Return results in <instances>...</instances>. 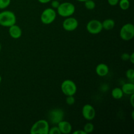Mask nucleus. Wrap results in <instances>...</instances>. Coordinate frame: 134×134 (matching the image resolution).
Returning a JSON list of instances; mask_svg holds the SVG:
<instances>
[{
  "label": "nucleus",
  "mask_w": 134,
  "mask_h": 134,
  "mask_svg": "<svg viewBox=\"0 0 134 134\" xmlns=\"http://www.w3.org/2000/svg\"><path fill=\"white\" fill-rule=\"evenodd\" d=\"M16 17L15 14L10 10H3L0 13V26L9 27L15 24Z\"/></svg>",
  "instance_id": "obj_1"
},
{
  "label": "nucleus",
  "mask_w": 134,
  "mask_h": 134,
  "mask_svg": "<svg viewBox=\"0 0 134 134\" xmlns=\"http://www.w3.org/2000/svg\"><path fill=\"white\" fill-rule=\"evenodd\" d=\"M49 122L44 119H41L34 123L30 129L31 134H48Z\"/></svg>",
  "instance_id": "obj_2"
},
{
  "label": "nucleus",
  "mask_w": 134,
  "mask_h": 134,
  "mask_svg": "<svg viewBox=\"0 0 134 134\" xmlns=\"http://www.w3.org/2000/svg\"><path fill=\"white\" fill-rule=\"evenodd\" d=\"M56 10H57L56 13L60 16L67 18L73 15L75 12V7L70 2H64L60 4Z\"/></svg>",
  "instance_id": "obj_3"
},
{
  "label": "nucleus",
  "mask_w": 134,
  "mask_h": 134,
  "mask_svg": "<svg viewBox=\"0 0 134 134\" xmlns=\"http://www.w3.org/2000/svg\"><path fill=\"white\" fill-rule=\"evenodd\" d=\"M57 13L52 8H47L41 14V21L43 24L48 25L52 24L56 20Z\"/></svg>",
  "instance_id": "obj_4"
},
{
  "label": "nucleus",
  "mask_w": 134,
  "mask_h": 134,
  "mask_svg": "<svg viewBox=\"0 0 134 134\" xmlns=\"http://www.w3.org/2000/svg\"><path fill=\"white\" fill-rule=\"evenodd\" d=\"M62 92L66 96H74L77 90V87L75 82L70 79L65 80L61 85Z\"/></svg>",
  "instance_id": "obj_5"
},
{
  "label": "nucleus",
  "mask_w": 134,
  "mask_h": 134,
  "mask_svg": "<svg viewBox=\"0 0 134 134\" xmlns=\"http://www.w3.org/2000/svg\"><path fill=\"white\" fill-rule=\"evenodd\" d=\"M120 36L125 41L132 40L134 37V26L132 23H127L122 26L120 30Z\"/></svg>",
  "instance_id": "obj_6"
},
{
  "label": "nucleus",
  "mask_w": 134,
  "mask_h": 134,
  "mask_svg": "<svg viewBox=\"0 0 134 134\" xmlns=\"http://www.w3.org/2000/svg\"><path fill=\"white\" fill-rule=\"evenodd\" d=\"M64 112L62 109L58 108L51 110L48 113V119L52 124H58L64 120Z\"/></svg>",
  "instance_id": "obj_7"
},
{
  "label": "nucleus",
  "mask_w": 134,
  "mask_h": 134,
  "mask_svg": "<svg viewBox=\"0 0 134 134\" xmlns=\"http://www.w3.org/2000/svg\"><path fill=\"white\" fill-rule=\"evenodd\" d=\"M86 30L90 34L96 35L103 30L102 23L98 20H91L86 24Z\"/></svg>",
  "instance_id": "obj_8"
},
{
  "label": "nucleus",
  "mask_w": 134,
  "mask_h": 134,
  "mask_svg": "<svg viewBox=\"0 0 134 134\" xmlns=\"http://www.w3.org/2000/svg\"><path fill=\"white\" fill-rule=\"evenodd\" d=\"M79 26V22L75 18L72 16L67 17L62 23L64 30L67 31H73L77 30Z\"/></svg>",
  "instance_id": "obj_9"
},
{
  "label": "nucleus",
  "mask_w": 134,
  "mask_h": 134,
  "mask_svg": "<svg viewBox=\"0 0 134 134\" xmlns=\"http://www.w3.org/2000/svg\"><path fill=\"white\" fill-rule=\"evenodd\" d=\"M82 115L86 120H92L96 116L95 109L90 104L85 105L82 109Z\"/></svg>",
  "instance_id": "obj_10"
},
{
  "label": "nucleus",
  "mask_w": 134,
  "mask_h": 134,
  "mask_svg": "<svg viewBox=\"0 0 134 134\" xmlns=\"http://www.w3.org/2000/svg\"><path fill=\"white\" fill-rule=\"evenodd\" d=\"M9 34L10 36L13 39H19L22 35V31L20 27L18 26V25L14 24L13 26H10L9 29Z\"/></svg>",
  "instance_id": "obj_11"
},
{
  "label": "nucleus",
  "mask_w": 134,
  "mask_h": 134,
  "mask_svg": "<svg viewBox=\"0 0 134 134\" xmlns=\"http://www.w3.org/2000/svg\"><path fill=\"white\" fill-rule=\"evenodd\" d=\"M58 127L60 130L61 133L69 134L71 132L72 126L70 122L65 120H62L58 124Z\"/></svg>",
  "instance_id": "obj_12"
},
{
  "label": "nucleus",
  "mask_w": 134,
  "mask_h": 134,
  "mask_svg": "<svg viewBox=\"0 0 134 134\" xmlns=\"http://www.w3.org/2000/svg\"><path fill=\"white\" fill-rule=\"evenodd\" d=\"M109 72V68L105 64H99L96 68V73L99 77H105Z\"/></svg>",
  "instance_id": "obj_13"
},
{
  "label": "nucleus",
  "mask_w": 134,
  "mask_h": 134,
  "mask_svg": "<svg viewBox=\"0 0 134 134\" xmlns=\"http://www.w3.org/2000/svg\"><path fill=\"white\" fill-rule=\"evenodd\" d=\"M124 94L126 95L131 96L132 94H134V84L133 82H127L124 84L121 88Z\"/></svg>",
  "instance_id": "obj_14"
},
{
  "label": "nucleus",
  "mask_w": 134,
  "mask_h": 134,
  "mask_svg": "<svg viewBox=\"0 0 134 134\" xmlns=\"http://www.w3.org/2000/svg\"><path fill=\"white\" fill-rule=\"evenodd\" d=\"M102 23L103 29H104L105 30H107V31L113 30L115 26V22L111 18L105 19Z\"/></svg>",
  "instance_id": "obj_15"
},
{
  "label": "nucleus",
  "mask_w": 134,
  "mask_h": 134,
  "mask_svg": "<svg viewBox=\"0 0 134 134\" xmlns=\"http://www.w3.org/2000/svg\"><path fill=\"white\" fill-rule=\"evenodd\" d=\"M111 96L114 99H120L124 96V93L120 88L116 87L113 89L112 92H111Z\"/></svg>",
  "instance_id": "obj_16"
},
{
  "label": "nucleus",
  "mask_w": 134,
  "mask_h": 134,
  "mask_svg": "<svg viewBox=\"0 0 134 134\" xmlns=\"http://www.w3.org/2000/svg\"><path fill=\"white\" fill-rule=\"evenodd\" d=\"M120 9L123 10H126L130 7V2L129 0H119V4Z\"/></svg>",
  "instance_id": "obj_17"
},
{
  "label": "nucleus",
  "mask_w": 134,
  "mask_h": 134,
  "mask_svg": "<svg viewBox=\"0 0 134 134\" xmlns=\"http://www.w3.org/2000/svg\"><path fill=\"white\" fill-rule=\"evenodd\" d=\"M84 3L85 8L88 10H94L96 8V3L93 0H86Z\"/></svg>",
  "instance_id": "obj_18"
},
{
  "label": "nucleus",
  "mask_w": 134,
  "mask_h": 134,
  "mask_svg": "<svg viewBox=\"0 0 134 134\" xmlns=\"http://www.w3.org/2000/svg\"><path fill=\"white\" fill-rule=\"evenodd\" d=\"M94 130V126L92 123L88 122L84 126L83 130L86 132V134L92 133Z\"/></svg>",
  "instance_id": "obj_19"
},
{
  "label": "nucleus",
  "mask_w": 134,
  "mask_h": 134,
  "mask_svg": "<svg viewBox=\"0 0 134 134\" xmlns=\"http://www.w3.org/2000/svg\"><path fill=\"white\" fill-rule=\"evenodd\" d=\"M11 0H0V9L3 10L10 5Z\"/></svg>",
  "instance_id": "obj_20"
},
{
  "label": "nucleus",
  "mask_w": 134,
  "mask_h": 134,
  "mask_svg": "<svg viewBox=\"0 0 134 134\" xmlns=\"http://www.w3.org/2000/svg\"><path fill=\"white\" fill-rule=\"evenodd\" d=\"M126 76L127 79L131 81V82H133L134 79V70L133 69H129L127 70L126 73Z\"/></svg>",
  "instance_id": "obj_21"
},
{
  "label": "nucleus",
  "mask_w": 134,
  "mask_h": 134,
  "mask_svg": "<svg viewBox=\"0 0 134 134\" xmlns=\"http://www.w3.org/2000/svg\"><path fill=\"white\" fill-rule=\"evenodd\" d=\"M65 102L69 105H73L75 103V98H74V96H67L65 99Z\"/></svg>",
  "instance_id": "obj_22"
},
{
  "label": "nucleus",
  "mask_w": 134,
  "mask_h": 134,
  "mask_svg": "<svg viewBox=\"0 0 134 134\" xmlns=\"http://www.w3.org/2000/svg\"><path fill=\"white\" fill-rule=\"evenodd\" d=\"M48 134H61V132L57 126H53L50 128L49 131H48Z\"/></svg>",
  "instance_id": "obj_23"
},
{
  "label": "nucleus",
  "mask_w": 134,
  "mask_h": 134,
  "mask_svg": "<svg viewBox=\"0 0 134 134\" xmlns=\"http://www.w3.org/2000/svg\"><path fill=\"white\" fill-rule=\"evenodd\" d=\"M60 4V1H58V0H52L51 1V7L54 9H57Z\"/></svg>",
  "instance_id": "obj_24"
},
{
  "label": "nucleus",
  "mask_w": 134,
  "mask_h": 134,
  "mask_svg": "<svg viewBox=\"0 0 134 134\" xmlns=\"http://www.w3.org/2000/svg\"><path fill=\"white\" fill-rule=\"evenodd\" d=\"M129 58H130V54L128 53H126V52H125V53H123L121 55V59L123 60V61H128L129 60Z\"/></svg>",
  "instance_id": "obj_25"
},
{
  "label": "nucleus",
  "mask_w": 134,
  "mask_h": 134,
  "mask_svg": "<svg viewBox=\"0 0 134 134\" xmlns=\"http://www.w3.org/2000/svg\"><path fill=\"white\" fill-rule=\"evenodd\" d=\"M107 1L111 6H116L119 4V0H107Z\"/></svg>",
  "instance_id": "obj_26"
},
{
  "label": "nucleus",
  "mask_w": 134,
  "mask_h": 134,
  "mask_svg": "<svg viewBox=\"0 0 134 134\" xmlns=\"http://www.w3.org/2000/svg\"><path fill=\"white\" fill-rule=\"evenodd\" d=\"M73 134H86V133L84 130H76L75 132H73Z\"/></svg>",
  "instance_id": "obj_27"
},
{
  "label": "nucleus",
  "mask_w": 134,
  "mask_h": 134,
  "mask_svg": "<svg viewBox=\"0 0 134 134\" xmlns=\"http://www.w3.org/2000/svg\"><path fill=\"white\" fill-rule=\"evenodd\" d=\"M129 61H130V62L132 63V64H134V53L133 52H132L131 54H130Z\"/></svg>",
  "instance_id": "obj_28"
},
{
  "label": "nucleus",
  "mask_w": 134,
  "mask_h": 134,
  "mask_svg": "<svg viewBox=\"0 0 134 134\" xmlns=\"http://www.w3.org/2000/svg\"><path fill=\"white\" fill-rule=\"evenodd\" d=\"M40 3L42 4H45V3H48L51 2L52 0H37Z\"/></svg>",
  "instance_id": "obj_29"
},
{
  "label": "nucleus",
  "mask_w": 134,
  "mask_h": 134,
  "mask_svg": "<svg viewBox=\"0 0 134 134\" xmlns=\"http://www.w3.org/2000/svg\"><path fill=\"white\" fill-rule=\"evenodd\" d=\"M133 98H134V94H132L130 97V103L132 105V107H134V104H133Z\"/></svg>",
  "instance_id": "obj_30"
},
{
  "label": "nucleus",
  "mask_w": 134,
  "mask_h": 134,
  "mask_svg": "<svg viewBox=\"0 0 134 134\" xmlns=\"http://www.w3.org/2000/svg\"><path fill=\"white\" fill-rule=\"evenodd\" d=\"M77 1H79V2H85L86 0H77Z\"/></svg>",
  "instance_id": "obj_31"
},
{
  "label": "nucleus",
  "mask_w": 134,
  "mask_h": 134,
  "mask_svg": "<svg viewBox=\"0 0 134 134\" xmlns=\"http://www.w3.org/2000/svg\"><path fill=\"white\" fill-rule=\"evenodd\" d=\"M1 81H2V77H1V76L0 75V83H1Z\"/></svg>",
  "instance_id": "obj_32"
},
{
  "label": "nucleus",
  "mask_w": 134,
  "mask_h": 134,
  "mask_svg": "<svg viewBox=\"0 0 134 134\" xmlns=\"http://www.w3.org/2000/svg\"><path fill=\"white\" fill-rule=\"evenodd\" d=\"M1 44H0V52H1Z\"/></svg>",
  "instance_id": "obj_33"
},
{
  "label": "nucleus",
  "mask_w": 134,
  "mask_h": 134,
  "mask_svg": "<svg viewBox=\"0 0 134 134\" xmlns=\"http://www.w3.org/2000/svg\"><path fill=\"white\" fill-rule=\"evenodd\" d=\"M58 1H62V0H58Z\"/></svg>",
  "instance_id": "obj_34"
}]
</instances>
